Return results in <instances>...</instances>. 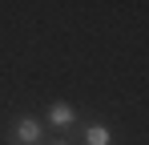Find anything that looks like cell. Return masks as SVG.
Here are the masks:
<instances>
[{"mask_svg":"<svg viewBox=\"0 0 149 145\" xmlns=\"http://www.w3.org/2000/svg\"><path fill=\"white\" fill-rule=\"evenodd\" d=\"M40 141V121L36 117H20L12 125V145H36Z\"/></svg>","mask_w":149,"mask_h":145,"instance_id":"cell-1","label":"cell"},{"mask_svg":"<svg viewBox=\"0 0 149 145\" xmlns=\"http://www.w3.org/2000/svg\"><path fill=\"white\" fill-rule=\"evenodd\" d=\"M49 121L56 125V129H69L77 121V113H73V105H65V101H52L49 105Z\"/></svg>","mask_w":149,"mask_h":145,"instance_id":"cell-2","label":"cell"},{"mask_svg":"<svg viewBox=\"0 0 149 145\" xmlns=\"http://www.w3.org/2000/svg\"><path fill=\"white\" fill-rule=\"evenodd\" d=\"M85 145H113L109 125H85Z\"/></svg>","mask_w":149,"mask_h":145,"instance_id":"cell-3","label":"cell"},{"mask_svg":"<svg viewBox=\"0 0 149 145\" xmlns=\"http://www.w3.org/2000/svg\"><path fill=\"white\" fill-rule=\"evenodd\" d=\"M52 145H65V141H52Z\"/></svg>","mask_w":149,"mask_h":145,"instance_id":"cell-4","label":"cell"}]
</instances>
